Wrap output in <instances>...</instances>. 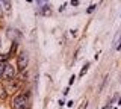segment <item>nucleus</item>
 <instances>
[{
	"label": "nucleus",
	"instance_id": "nucleus-10",
	"mask_svg": "<svg viewBox=\"0 0 121 109\" xmlns=\"http://www.w3.org/2000/svg\"><path fill=\"white\" fill-rule=\"evenodd\" d=\"M94 9H95V5H92V6H89V8H88V12H92V11Z\"/></svg>",
	"mask_w": 121,
	"mask_h": 109
},
{
	"label": "nucleus",
	"instance_id": "nucleus-12",
	"mask_svg": "<svg viewBox=\"0 0 121 109\" xmlns=\"http://www.w3.org/2000/svg\"><path fill=\"white\" fill-rule=\"evenodd\" d=\"M71 5H74V6H77V5H79V2H77V0H71Z\"/></svg>",
	"mask_w": 121,
	"mask_h": 109
},
{
	"label": "nucleus",
	"instance_id": "nucleus-5",
	"mask_svg": "<svg viewBox=\"0 0 121 109\" xmlns=\"http://www.w3.org/2000/svg\"><path fill=\"white\" fill-rule=\"evenodd\" d=\"M36 3L39 5V8H44V6H47V0H36Z\"/></svg>",
	"mask_w": 121,
	"mask_h": 109
},
{
	"label": "nucleus",
	"instance_id": "nucleus-1",
	"mask_svg": "<svg viewBox=\"0 0 121 109\" xmlns=\"http://www.w3.org/2000/svg\"><path fill=\"white\" fill-rule=\"evenodd\" d=\"M29 108V96L20 94L14 99V109H27Z\"/></svg>",
	"mask_w": 121,
	"mask_h": 109
},
{
	"label": "nucleus",
	"instance_id": "nucleus-13",
	"mask_svg": "<svg viewBox=\"0 0 121 109\" xmlns=\"http://www.w3.org/2000/svg\"><path fill=\"white\" fill-rule=\"evenodd\" d=\"M103 109H108V108H103Z\"/></svg>",
	"mask_w": 121,
	"mask_h": 109
},
{
	"label": "nucleus",
	"instance_id": "nucleus-11",
	"mask_svg": "<svg viewBox=\"0 0 121 109\" xmlns=\"http://www.w3.org/2000/svg\"><path fill=\"white\" fill-rule=\"evenodd\" d=\"M6 58H8V55H0V61H5Z\"/></svg>",
	"mask_w": 121,
	"mask_h": 109
},
{
	"label": "nucleus",
	"instance_id": "nucleus-8",
	"mask_svg": "<svg viewBox=\"0 0 121 109\" xmlns=\"http://www.w3.org/2000/svg\"><path fill=\"white\" fill-rule=\"evenodd\" d=\"M43 12L45 14V15H47V14H50V8H47V6H44V8H43Z\"/></svg>",
	"mask_w": 121,
	"mask_h": 109
},
{
	"label": "nucleus",
	"instance_id": "nucleus-6",
	"mask_svg": "<svg viewBox=\"0 0 121 109\" xmlns=\"http://www.w3.org/2000/svg\"><path fill=\"white\" fill-rule=\"evenodd\" d=\"M0 99H2V100L6 99V91H5L3 88H0Z\"/></svg>",
	"mask_w": 121,
	"mask_h": 109
},
{
	"label": "nucleus",
	"instance_id": "nucleus-7",
	"mask_svg": "<svg viewBox=\"0 0 121 109\" xmlns=\"http://www.w3.org/2000/svg\"><path fill=\"white\" fill-rule=\"evenodd\" d=\"M3 3H5V8H6V9H11V3H9V0H3Z\"/></svg>",
	"mask_w": 121,
	"mask_h": 109
},
{
	"label": "nucleus",
	"instance_id": "nucleus-9",
	"mask_svg": "<svg viewBox=\"0 0 121 109\" xmlns=\"http://www.w3.org/2000/svg\"><path fill=\"white\" fill-rule=\"evenodd\" d=\"M3 68H5V64H0V76H2V73H3Z\"/></svg>",
	"mask_w": 121,
	"mask_h": 109
},
{
	"label": "nucleus",
	"instance_id": "nucleus-4",
	"mask_svg": "<svg viewBox=\"0 0 121 109\" xmlns=\"http://www.w3.org/2000/svg\"><path fill=\"white\" fill-rule=\"evenodd\" d=\"M88 67H89V64H85V67H83V68L80 70V77H82V76H85V73L88 71Z\"/></svg>",
	"mask_w": 121,
	"mask_h": 109
},
{
	"label": "nucleus",
	"instance_id": "nucleus-3",
	"mask_svg": "<svg viewBox=\"0 0 121 109\" xmlns=\"http://www.w3.org/2000/svg\"><path fill=\"white\" fill-rule=\"evenodd\" d=\"M17 65L20 70H24L26 65H27V53L26 52H21L20 55H18V61H17Z\"/></svg>",
	"mask_w": 121,
	"mask_h": 109
},
{
	"label": "nucleus",
	"instance_id": "nucleus-2",
	"mask_svg": "<svg viewBox=\"0 0 121 109\" xmlns=\"http://www.w3.org/2000/svg\"><path fill=\"white\" fill-rule=\"evenodd\" d=\"M14 76H15V68L11 64H5V68H3V73H2V79L11 80V79H14Z\"/></svg>",
	"mask_w": 121,
	"mask_h": 109
}]
</instances>
